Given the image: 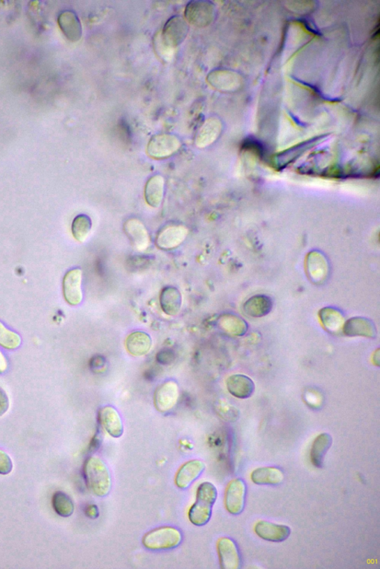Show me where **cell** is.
<instances>
[{"label":"cell","instance_id":"8","mask_svg":"<svg viewBox=\"0 0 380 569\" xmlns=\"http://www.w3.org/2000/svg\"><path fill=\"white\" fill-rule=\"evenodd\" d=\"M189 234L186 226L180 224H169L160 230L156 237L157 247L162 250L177 248L185 240Z\"/></svg>","mask_w":380,"mask_h":569},{"label":"cell","instance_id":"37","mask_svg":"<svg viewBox=\"0 0 380 569\" xmlns=\"http://www.w3.org/2000/svg\"><path fill=\"white\" fill-rule=\"evenodd\" d=\"M8 369L7 358L3 352L0 350V374H3Z\"/></svg>","mask_w":380,"mask_h":569},{"label":"cell","instance_id":"35","mask_svg":"<svg viewBox=\"0 0 380 569\" xmlns=\"http://www.w3.org/2000/svg\"><path fill=\"white\" fill-rule=\"evenodd\" d=\"M9 399L6 392L0 388V416H3L9 409Z\"/></svg>","mask_w":380,"mask_h":569},{"label":"cell","instance_id":"21","mask_svg":"<svg viewBox=\"0 0 380 569\" xmlns=\"http://www.w3.org/2000/svg\"><path fill=\"white\" fill-rule=\"evenodd\" d=\"M165 178L156 174L149 178L145 187V200L149 206L158 208L162 203L165 193Z\"/></svg>","mask_w":380,"mask_h":569},{"label":"cell","instance_id":"16","mask_svg":"<svg viewBox=\"0 0 380 569\" xmlns=\"http://www.w3.org/2000/svg\"><path fill=\"white\" fill-rule=\"evenodd\" d=\"M99 421L107 432L114 438H119L123 433V426L118 411L112 406H105L99 412Z\"/></svg>","mask_w":380,"mask_h":569},{"label":"cell","instance_id":"7","mask_svg":"<svg viewBox=\"0 0 380 569\" xmlns=\"http://www.w3.org/2000/svg\"><path fill=\"white\" fill-rule=\"evenodd\" d=\"M83 272L79 269L69 270L63 281V296L69 305L77 306L83 300Z\"/></svg>","mask_w":380,"mask_h":569},{"label":"cell","instance_id":"11","mask_svg":"<svg viewBox=\"0 0 380 569\" xmlns=\"http://www.w3.org/2000/svg\"><path fill=\"white\" fill-rule=\"evenodd\" d=\"M342 332L349 338H361L375 339L377 329L375 323L370 319L363 317H354L345 321Z\"/></svg>","mask_w":380,"mask_h":569},{"label":"cell","instance_id":"4","mask_svg":"<svg viewBox=\"0 0 380 569\" xmlns=\"http://www.w3.org/2000/svg\"><path fill=\"white\" fill-rule=\"evenodd\" d=\"M181 141L175 134L162 133L154 135L147 145L149 157L160 159L175 155L181 147Z\"/></svg>","mask_w":380,"mask_h":569},{"label":"cell","instance_id":"38","mask_svg":"<svg viewBox=\"0 0 380 569\" xmlns=\"http://www.w3.org/2000/svg\"><path fill=\"white\" fill-rule=\"evenodd\" d=\"M105 359H103L101 357H100V358L99 359V363H97L95 358L91 359V368H93V369L102 368V367L103 366H105Z\"/></svg>","mask_w":380,"mask_h":569},{"label":"cell","instance_id":"33","mask_svg":"<svg viewBox=\"0 0 380 569\" xmlns=\"http://www.w3.org/2000/svg\"><path fill=\"white\" fill-rule=\"evenodd\" d=\"M13 469V460H11L6 452L0 449V474H8Z\"/></svg>","mask_w":380,"mask_h":569},{"label":"cell","instance_id":"10","mask_svg":"<svg viewBox=\"0 0 380 569\" xmlns=\"http://www.w3.org/2000/svg\"><path fill=\"white\" fill-rule=\"evenodd\" d=\"M178 397L177 383L174 380L167 381L156 389L154 397L155 408L160 412H167L175 407Z\"/></svg>","mask_w":380,"mask_h":569},{"label":"cell","instance_id":"30","mask_svg":"<svg viewBox=\"0 0 380 569\" xmlns=\"http://www.w3.org/2000/svg\"><path fill=\"white\" fill-rule=\"evenodd\" d=\"M22 343L21 336L15 332L9 329L0 321V346L6 350H15Z\"/></svg>","mask_w":380,"mask_h":569},{"label":"cell","instance_id":"6","mask_svg":"<svg viewBox=\"0 0 380 569\" xmlns=\"http://www.w3.org/2000/svg\"><path fill=\"white\" fill-rule=\"evenodd\" d=\"M214 15L213 5L203 0H193L189 2L184 13V17L188 23L200 28L210 25Z\"/></svg>","mask_w":380,"mask_h":569},{"label":"cell","instance_id":"19","mask_svg":"<svg viewBox=\"0 0 380 569\" xmlns=\"http://www.w3.org/2000/svg\"><path fill=\"white\" fill-rule=\"evenodd\" d=\"M319 317L326 330L333 334L342 332L345 322L343 313L335 308L326 307L319 311Z\"/></svg>","mask_w":380,"mask_h":569},{"label":"cell","instance_id":"12","mask_svg":"<svg viewBox=\"0 0 380 569\" xmlns=\"http://www.w3.org/2000/svg\"><path fill=\"white\" fill-rule=\"evenodd\" d=\"M217 549L223 569H238L241 559L236 543L229 538H222L217 543Z\"/></svg>","mask_w":380,"mask_h":569},{"label":"cell","instance_id":"15","mask_svg":"<svg viewBox=\"0 0 380 569\" xmlns=\"http://www.w3.org/2000/svg\"><path fill=\"white\" fill-rule=\"evenodd\" d=\"M205 469L204 463L199 460H194L183 464L178 470L176 483L180 489L185 490L197 479Z\"/></svg>","mask_w":380,"mask_h":569},{"label":"cell","instance_id":"24","mask_svg":"<svg viewBox=\"0 0 380 569\" xmlns=\"http://www.w3.org/2000/svg\"><path fill=\"white\" fill-rule=\"evenodd\" d=\"M221 125L217 120L211 118L204 122L195 138V143L203 148L212 144L220 134Z\"/></svg>","mask_w":380,"mask_h":569},{"label":"cell","instance_id":"3","mask_svg":"<svg viewBox=\"0 0 380 569\" xmlns=\"http://www.w3.org/2000/svg\"><path fill=\"white\" fill-rule=\"evenodd\" d=\"M181 540L182 536L178 529L166 527L147 533L143 544L148 549L168 550L178 547Z\"/></svg>","mask_w":380,"mask_h":569},{"label":"cell","instance_id":"27","mask_svg":"<svg viewBox=\"0 0 380 569\" xmlns=\"http://www.w3.org/2000/svg\"><path fill=\"white\" fill-rule=\"evenodd\" d=\"M220 326L227 333L237 336L245 335L248 330V325L243 318L230 313L220 318Z\"/></svg>","mask_w":380,"mask_h":569},{"label":"cell","instance_id":"36","mask_svg":"<svg viewBox=\"0 0 380 569\" xmlns=\"http://www.w3.org/2000/svg\"><path fill=\"white\" fill-rule=\"evenodd\" d=\"M86 514L91 519L97 518L99 515V510L98 507L95 505L89 506L86 509Z\"/></svg>","mask_w":380,"mask_h":569},{"label":"cell","instance_id":"23","mask_svg":"<svg viewBox=\"0 0 380 569\" xmlns=\"http://www.w3.org/2000/svg\"><path fill=\"white\" fill-rule=\"evenodd\" d=\"M160 304L161 309L167 315L175 316L178 315L181 309V295L176 288L166 287L161 292Z\"/></svg>","mask_w":380,"mask_h":569},{"label":"cell","instance_id":"34","mask_svg":"<svg viewBox=\"0 0 380 569\" xmlns=\"http://www.w3.org/2000/svg\"><path fill=\"white\" fill-rule=\"evenodd\" d=\"M174 359L175 354L170 350H163L157 354V361L161 364H170L174 361Z\"/></svg>","mask_w":380,"mask_h":569},{"label":"cell","instance_id":"20","mask_svg":"<svg viewBox=\"0 0 380 569\" xmlns=\"http://www.w3.org/2000/svg\"><path fill=\"white\" fill-rule=\"evenodd\" d=\"M153 341L148 334L144 332H134L126 338V346L133 356L142 357L151 350Z\"/></svg>","mask_w":380,"mask_h":569},{"label":"cell","instance_id":"2","mask_svg":"<svg viewBox=\"0 0 380 569\" xmlns=\"http://www.w3.org/2000/svg\"><path fill=\"white\" fill-rule=\"evenodd\" d=\"M217 496L218 492L213 484L206 482L200 485L197 491V501L189 512V519L192 524L203 527L210 521Z\"/></svg>","mask_w":380,"mask_h":569},{"label":"cell","instance_id":"28","mask_svg":"<svg viewBox=\"0 0 380 569\" xmlns=\"http://www.w3.org/2000/svg\"><path fill=\"white\" fill-rule=\"evenodd\" d=\"M91 218L86 215L77 216L73 223L72 231L73 237L79 242H84L88 238L91 229Z\"/></svg>","mask_w":380,"mask_h":569},{"label":"cell","instance_id":"13","mask_svg":"<svg viewBox=\"0 0 380 569\" xmlns=\"http://www.w3.org/2000/svg\"><path fill=\"white\" fill-rule=\"evenodd\" d=\"M124 231L138 251H144L151 245V237L141 220L135 218L128 219L124 224Z\"/></svg>","mask_w":380,"mask_h":569},{"label":"cell","instance_id":"17","mask_svg":"<svg viewBox=\"0 0 380 569\" xmlns=\"http://www.w3.org/2000/svg\"><path fill=\"white\" fill-rule=\"evenodd\" d=\"M226 385L228 391L238 399H248L255 391L254 382L244 375H234L229 377Z\"/></svg>","mask_w":380,"mask_h":569},{"label":"cell","instance_id":"26","mask_svg":"<svg viewBox=\"0 0 380 569\" xmlns=\"http://www.w3.org/2000/svg\"><path fill=\"white\" fill-rule=\"evenodd\" d=\"M333 443L332 437L327 433L319 435L314 441L310 450V460L317 468H321L328 451Z\"/></svg>","mask_w":380,"mask_h":569},{"label":"cell","instance_id":"18","mask_svg":"<svg viewBox=\"0 0 380 569\" xmlns=\"http://www.w3.org/2000/svg\"><path fill=\"white\" fill-rule=\"evenodd\" d=\"M59 26L66 37L72 42H77L82 37V22L72 10H64L59 17Z\"/></svg>","mask_w":380,"mask_h":569},{"label":"cell","instance_id":"29","mask_svg":"<svg viewBox=\"0 0 380 569\" xmlns=\"http://www.w3.org/2000/svg\"><path fill=\"white\" fill-rule=\"evenodd\" d=\"M52 504L56 514L63 517H70L74 513V503L64 492H56L53 496Z\"/></svg>","mask_w":380,"mask_h":569},{"label":"cell","instance_id":"14","mask_svg":"<svg viewBox=\"0 0 380 569\" xmlns=\"http://www.w3.org/2000/svg\"><path fill=\"white\" fill-rule=\"evenodd\" d=\"M257 535L261 539L270 542L280 543L291 536L289 527L273 524L268 521H259L255 527Z\"/></svg>","mask_w":380,"mask_h":569},{"label":"cell","instance_id":"22","mask_svg":"<svg viewBox=\"0 0 380 569\" xmlns=\"http://www.w3.org/2000/svg\"><path fill=\"white\" fill-rule=\"evenodd\" d=\"M273 309L272 299L264 295L253 296L245 302L244 312L251 318H260L268 315Z\"/></svg>","mask_w":380,"mask_h":569},{"label":"cell","instance_id":"25","mask_svg":"<svg viewBox=\"0 0 380 569\" xmlns=\"http://www.w3.org/2000/svg\"><path fill=\"white\" fill-rule=\"evenodd\" d=\"M284 479V472L276 467L259 468L251 474L252 481L257 485H278Z\"/></svg>","mask_w":380,"mask_h":569},{"label":"cell","instance_id":"9","mask_svg":"<svg viewBox=\"0 0 380 569\" xmlns=\"http://www.w3.org/2000/svg\"><path fill=\"white\" fill-rule=\"evenodd\" d=\"M247 494V485L243 480L236 479L229 483L225 493V506L234 515L243 512Z\"/></svg>","mask_w":380,"mask_h":569},{"label":"cell","instance_id":"32","mask_svg":"<svg viewBox=\"0 0 380 569\" xmlns=\"http://www.w3.org/2000/svg\"><path fill=\"white\" fill-rule=\"evenodd\" d=\"M305 400L306 403L314 409H318L321 407V405L322 403V398L321 394L316 391L314 390L305 392Z\"/></svg>","mask_w":380,"mask_h":569},{"label":"cell","instance_id":"1","mask_svg":"<svg viewBox=\"0 0 380 569\" xmlns=\"http://www.w3.org/2000/svg\"><path fill=\"white\" fill-rule=\"evenodd\" d=\"M84 477L89 490L98 497L109 494L112 488L109 471L103 461L97 457H91L85 462Z\"/></svg>","mask_w":380,"mask_h":569},{"label":"cell","instance_id":"31","mask_svg":"<svg viewBox=\"0 0 380 569\" xmlns=\"http://www.w3.org/2000/svg\"><path fill=\"white\" fill-rule=\"evenodd\" d=\"M154 49L160 58L165 62L169 63L174 59L175 49H172L163 40L161 31L158 32L153 38Z\"/></svg>","mask_w":380,"mask_h":569},{"label":"cell","instance_id":"5","mask_svg":"<svg viewBox=\"0 0 380 569\" xmlns=\"http://www.w3.org/2000/svg\"><path fill=\"white\" fill-rule=\"evenodd\" d=\"M190 26L185 18L180 15L171 17L161 31L164 42L172 49H176L186 40Z\"/></svg>","mask_w":380,"mask_h":569}]
</instances>
